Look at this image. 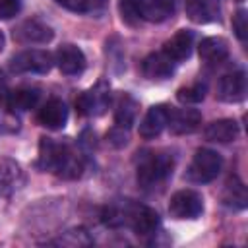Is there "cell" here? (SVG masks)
Segmentation results:
<instances>
[{
    "instance_id": "obj_1",
    "label": "cell",
    "mask_w": 248,
    "mask_h": 248,
    "mask_svg": "<svg viewBox=\"0 0 248 248\" xmlns=\"http://www.w3.org/2000/svg\"><path fill=\"white\" fill-rule=\"evenodd\" d=\"M39 167L43 170L54 172L56 176L68 178V180L81 176V170H83L81 159L72 151L70 145L52 141L48 138L41 140V145H39Z\"/></svg>"
},
{
    "instance_id": "obj_2",
    "label": "cell",
    "mask_w": 248,
    "mask_h": 248,
    "mask_svg": "<svg viewBox=\"0 0 248 248\" xmlns=\"http://www.w3.org/2000/svg\"><path fill=\"white\" fill-rule=\"evenodd\" d=\"M172 0H120V14L128 23L138 21H165L172 16Z\"/></svg>"
},
{
    "instance_id": "obj_3",
    "label": "cell",
    "mask_w": 248,
    "mask_h": 248,
    "mask_svg": "<svg viewBox=\"0 0 248 248\" xmlns=\"http://www.w3.org/2000/svg\"><path fill=\"white\" fill-rule=\"evenodd\" d=\"M172 157L167 153H147L138 165V184L141 188H155L172 172Z\"/></svg>"
},
{
    "instance_id": "obj_4",
    "label": "cell",
    "mask_w": 248,
    "mask_h": 248,
    "mask_svg": "<svg viewBox=\"0 0 248 248\" xmlns=\"http://www.w3.org/2000/svg\"><path fill=\"white\" fill-rule=\"evenodd\" d=\"M221 167H223V159L217 151L213 149H198L188 170H186V176L190 182H196V184H205V182H211L219 176L221 172Z\"/></svg>"
},
{
    "instance_id": "obj_5",
    "label": "cell",
    "mask_w": 248,
    "mask_h": 248,
    "mask_svg": "<svg viewBox=\"0 0 248 248\" xmlns=\"http://www.w3.org/2000/svg\"><path fill=\"white\" fill-rule=\"evenodd\" d=\"M54 64V56L43 48H29L17 52L10 60V68L16 74H46Z\"/></svg>"
},
{
    "instance_id": "obj_6",
    "label": "cell",
    "mask_w": 248,
    "mask_h": 248,
    "mask_svg": "<svg viewBox=\"0 0 248 248\" xmlns=\"http://www.w3.org/2000/svg\"><path fill=\"white\" fill-rule=\"evenodd\" d=\"M169 213L174 219H198L203 213V198L196 190H178L169 202Z\"/></svg>"
},
{
    "instance_id": "obj_7",
    "label": "cell",
    "mask_w": 248,
    "mask_h": 248,
    "mask_svg": "<svg viewBox=\"0 0 248 248\" xmlns=\"http://www.w3.org/2000/svg\"><path fill=\"white\" fill-rule=\"evenodd\" d=\"M110 103V93L108 87L105 83H97L95 87H91L89 91L81 93L76 99V107L81 114L85 116H99L108 108Z\"/></svg>"
},
{
    "instance_id": "obj_8",
    "label": "cell",
    "mask_w": 248,
    "mask_h": 248,
    "mask_svg": "<svg viewBox=\"0 0 248 248\" xmlns=\"http://www.w3.org/2000/svg\"><path fill=\"white\" fill-rule=\"evenodd\" d=\"M52 35H54L52 29L39 19L21 21L14 29V39L21 45H45L52 39Z\"/></svg>"
},
{
    "instance_id": "obj_9",
    "label": "cell",
    "mask_w": 248,
    "mask_h": 248,
    "mask_svg": "<svg viewBox=\"0 0 248 248\" xmlns=\"http://www.w3.org/2000/svg\"><path fill=\"white\" fill-rule=\"evenodd\" d=\"M217 97L225 103H238L246 97V74L242 70L225 74L217 83Z\"/></svg>"
},
{
    "instance_id": "obj_10",
    "label": "cell",
    "mask_w": 248,
    "mask_h": 248,
    "mask_svg": "<svg viewBox=\"0 0 248 248\" xmlns=\"http://www.w3.org/2000/svg\"><path fill=\"white\" fill-rule=\"evenodd\" d=\"M159 215L155 209L147 207V205H130V213H128V225L134 229L136 234L140 236H147L153 234L159 229Z\"/></svg>"
},
{
    "instance_id": "obj_11",
    "label": "cell",
    "mask_w": 248,
    "mask_h": 248,
    "mask_svg": "<svg viewBox=\"0 0 248 248\" xmlns=\"http://www.w3.org/2000/svg\"><path fill=\"white\" fill-rule=\"evenodd\" d=\"M223 14V0H188L186 16L194 23H213Z\"/></svg>"
},
{
    "instance_id": "obj_12",
    "label": "cell",
    "mask_w": 248,
    "mask_h": 248,
    "mask_svg": "<svg viewBox=\"0 0 248 248\" xmlns=\"http://www.w3.org/2000/svg\"><path fill=\"white\" fill-rule=\"evenodd\" d=\"M169 114H170V108L167 105L151 107L140 122V136L145 138V140L157 138L169 126Z\"/></svg>"
},
{
    "instance_id": "obj_13",
    "label": "cell",
    "mask_w": 248,
    "mask_h": 248,
    "mask_svg": "<svg viewBox=\"0 0 248 248\" xmlns=\"http://www.w3.org/2000/svg\"><path fill=\"white\" fill-rule=\"evenodd\" d=\"M54 62L62 74L78 76L85 68V54L76 45H62L54 54Z\"/></svg>"
},
{
    "instance_id": "obj_14",
    "label": "cell",
    "mask_w": 248,
    "mask_h": 248,
    "mask_svg": "<svg viewBox=\"0 0 248 248\" xmlns=\"http://www.w3.org/2000/svg\"><path fill=\"white\" fill-rule=\"evenodd\" d=\"M37 118H39L41 126H45L48 130H60L68 122V108H66L64 101H60V99H48L39 108Z\"/></svg>"
},
{
    "instance_id": "obj_15",
    "label": "cell",
    "mask_w": 248,
    "mask_h": 248,
    "mask_svg": "<svg viewBox=\"0 0 248 248\" xmlns=\"http://www.w3.org/2000/svg\"><path fill=\"white\" fill-rule=\"evenodd\" d=\"M174 66H176V62L161 50V52H153V54L145 56V60L141 64V72L149 79H167L174 74Z\"/></svg>"
},
{
    "instance_id": "obj_16",
    "label": "cell",
    "mask_w": 248,
    "mask_h": 248,
    "mask_svg": "<svg viewBox=\"0 0 248 248\" xmlns=\"http://www.w3.org/2000/svg\"><path fill=\"white\" fill-rule=\"evenodd\" d=\"M202 114L196 108H170L169 126L172 134H192L200 128Z\"/></svg>"
},
{
    "instance_id": "obj_17",
    "label": "cell",
    "mask_w": 248,
    "mask_h": 248,
    "mask_svg": "<svg viewBox=\"0 0 248 248\" xmlns=\"http://www.w3.org/2000/svg\"><path fill=\"white\" fill-rule=\"evenodd\" d=\"M192 46H194V33L188 29H180L165 43L163 52L170 56L174 62H182L192 54Z\"/></svg>"
},
{
    "instance_id": "obj_18",
    "label": "cell",
    "mask_w": 248,
    "mask_h": 248,
    "mask_svg": "<svg viewBox=\"0 0 248 248\" xmlns=\"http://www.w3.org/2000/svg\"><path fill=\"white\" fill-rule=\"evenodd\" d=\"M39 97H41V93L37 87H19L14 91H6L2 95V103H4V107L17 112V110L33 108L39 103Z\"/></svg>"
},
{
    "instance_id": "obj_19",
    "label": "cell",
    "mask_w": 248,
    "mask_h": 248,
    "mask_svg": "<svg viewBox=\"0 0 248 248\" xmlns=\"http://www.w3.org/2000/svg\"><path fill=\"white\" fill-rule=\"evenodd\" d=\"M198 52H200V58L205 64L217 66V64H221V62L227 60V56H229V45L221 37H207V39H203L200 43Z\"/></svg>"
},
{
    "instance_id": "obj_20",
    "label": "cell",
    "mask_w": 248,
    "mask_h": 248,
    "mask_svg": "<svg viewBox=\"0 0 248 248\" xmlns=\"http://www.w3.org/2000/svg\"><path fill=\"white\" fill-rule=\"evenodd\" d=\"M203 136H205V140H209V141L229 143V141L236 140V136H238V124H236V120H232V118L213 120L211 124L205 126Z\"/></svg>"
},
{
    "instance_id": "obj_21",
    "label": "cell",
    "mask_w": 248,
    "mask_h": 248,
    "mask_svg": "<svg viewBox=\"0 0 248 248\" xmlns=\"http://www.w3.org/2000/svg\"><path fill=\"white\" fill-rule=\"evenodd\" d=\"M138 116V103L130 97V95H122L118 105H116V112H114V122L118 130H128L134 120Z\"/></svg>"
},
{
    "instance_id": "obj_22",
    "label": "cell",
    "mask_w": 248,
    "mask_h": 248,
    "mask_svg": "<svg viewBox=\"0 0 248 248\" xmlns=\"http://www.w3.org/2000/svg\"><path fill=\"white\" fill-rule=\"evenodd\" d=\"M223 200H225L227 205H231V207H234V209H244V207H246V202H248L246 188H244V184H242L236 176L227 182Z\"/></svg>"
},
{
    "instance_id": "obj_23",
    "label": "cell",
    "mask_w": 248,
    "mask_h": 248,
    "mask_svg": "<svg viewBox=\"0 0 248 248\" xmlns=\"http://www.w3.org/2000/svg\"><path fill=\"white\" fill-rule=\"evenodd\" d=\"M205 93H207V85L202 83V81H196V83H192V85L180 87L178 93H176V97H178V101L184 103V105H196V103L203 101Z\"/></svg>"
},
{
    "instance_id": "obj_24",
    "label": "cell",
    "mask_w": 248,
    "mask_h": 248,
    "mask_svg": "<svg viewBox=\"0 0 248 248\" xmlns=\"http://www.w3.org/2000/svg\"><path fill=\"white\" fill-rule=\"evenodd\" d=\"M62 8L76 12V14H87V12H99L105 8L107 0H56Z\"/></svg>"
},
{
    "instance_id": "obj_25",
    "label": "cell",
    "mask_w": 248,
    "mask_h": 248,
    "mask_svg": "<svg viewBox=\"0 0 248 248\" xmlns=\"http://www.w3.org/2000/svg\"><path fill=\"white\" fill-rule=\"evenodd\" d=\"M58 244H64V246H87V244H91V238L87 236V232L83 229H78V231L66 232L58 240Z\"/></svg>"
},
{
    "instance_id": "obj_26",
    "label": "cell",
    "mask_w": 248,
    "mask_h": 248,
    "mask_svg": "<svg viewBox=\"0 0 248 248\" xmlns=\"http://www.w3.org/2000/svg\"><path fill=\"white\" fill-rule=\"evenodd\" d=\"M19 128V118L16 116V110L2 107L0 108V130L2 132H17Z\"/></svg>"
},
{
    "instance_id": "obj_27",
    "label": "cell",
    "mask_w": 248,
    "mask_h": 248,
    "mask_svg": "<svg viewBox=\"0 0 248 248\" xmlns=\"http://www.w3.org/2000/svg\"><path fill=\"white\" fill-rule=\"evenodd\" d=\"M232 29H234V35L244 43L248 37V14H246V10H238L232 16Z\"/></svg>"
},
{
    "instance_id": "obj_28",
    "label": "cell",
    "mask_w": 248,
    "mask_h": 248,
    "mask_svg": "<svg viewBox=\"0 0 248 248\" xmlns=\"http://www.w3.org/2000/svg\"><path fill=\"white\" fill-rule=\"evenodd\" d=\"M21 10L19 0H0V19H10Z\"/></svg>"
},
{
    "instance_id": "obj_29",
    "label": "cell",
    "mask_w": 248,
    "mask_h": 248,
    "mask_svg": "<svg viewBox=\"0 0 248 248\" xmlns=\"http://www.w3.org/2000/svg\"><path fill=\"white\" fill-rule=\"evenodd\" d=\"M8 182H10V176H8L4 170H0V194L4 192V188L8 186Z\"/></svg>"
},
{
    "instance_id": "obj_30",
    "label": "cell",
    "mask_w": 248,
    "mask_h": 248,
    "mask_svg": "<svg viewBox=\"0 0 248 248\" xmlns=\"http://www.w3.org/2000/svg\"><path fill=\"white\" fill-rule=\"evenodd\" d=\"M8 89H6V78H4V72L0 70V95H4Z\"/></svg>"
},
{
    "instance_id": "obj_31",
    "label": "cell",
    "mask_w": 248,
    "mask_h": 248,
    "mask_svg": "<svg viewBox=\"0 0 248 248\" xmlns=\"http://www.w3.org/2000/svg\"><path fill=\"white\" fill-rule=\"evenodd\" d=\"M2 48H4V33L0 31V50H2Z\"/></svg>"
}]
</instances>
